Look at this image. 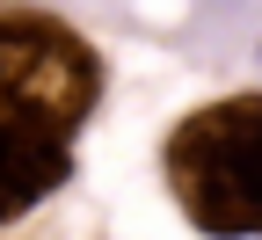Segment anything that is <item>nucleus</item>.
Wrapping results in <instances>:
<instances>
[{
	"label": "nucleus",
	"instance_id": "1",
	"mask_svg": "<svg viewBox=\"0 0 262 240\" xmlns=\"http://www.w3.org/2000/svg\"><path fill=\"white\" fill-rule=\"evenodd\" d=\"M168 189L204 240H262V88L219 95L168 131Z\"/></svg>",
	"mask_w": 262,
	"mask_h": 240
},
{
	"label": "nucleus",
	"instance_id": "2",
	"mask_svg": "<svg viewBox=\"0 0 262 240\" xmlns=\"http://www.w3.org/2000/svg\"><path fill=\"white\" fill-rule=\"evenodd\" d=\"M102 102V58L37 8H0V124H37L73 139Z\"/></svg>",
	"mask_w": 262,
	"mask_h": 240
},
{
	"label": "nucleus",
	"instance_id": "3",
	"mask_svg": "<svg viewBox=\"0 0 262 240\" xmlns=\"http://www.w3.org/2000/svg\"><path fill=\"white\" fill-rule=\"evenodd\" d=\"M66 175H73V139L37 124H0V226L44 204Z\"/></svg>",
	"mask_w": 262,
	"mask_h": 240
}]
</instances>
